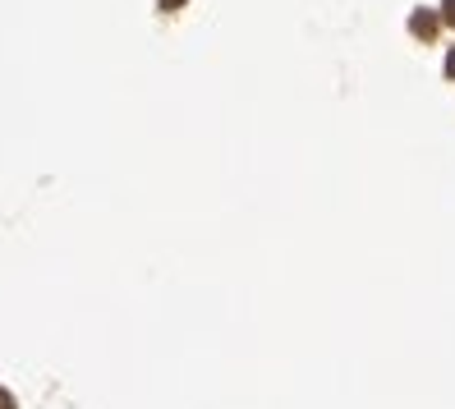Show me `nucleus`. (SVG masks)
I'll return each mask as SVG.
<instances>
[{"label": "nucleus", "instance_id": "1", "mask_svg": "<svg viewBox=\"0 0 455 409\" xmlns=\"http://www.w3.org/2000/svg\"><path fill=\"white\" fill-rule=\"evenodd\" d=\"M414 33H419V37H433V33H437V14L419 10V14H414Z\"/></svg>", "mask_w": 455, "mask_h": 409}, {"label": "nucleus", "instance_id": "2", "mask_svg": "<svg viewBox=\"0 0 455 409\" xmlns=\"http://www.w3.org/2000/svg\"><path fill=\"white\" fill-rule=\"evenodd\" d=\"M442 19H446L451 28H455V0H442Z\"/></svg>", "mask_w": 455, "mask_h": 409}, {"label": "nucleus", "instance_id": "3", "mask_svg": "<svg viewBox=\"0 0 455 409\" xmlns=\"http://www.w3.org/2000/svg\"><path fill=\"white\" fill-rule=\"evenodd\" d=\"M0 409H14V396L10 391H0Z\"/></svg>", "mask_w": 455, "mask_h": 409}, {"label": "nucleus", "instance_id": "4", "mask_svg": "<svg viewBox=\"0 0 455 409\" xmlns=\"http://www.w3.org/2000/svg\"><path fill=\"white\" fill-rule=\"evenodd\" d=\"M446 74L455 78V46H451V56H446Z\"/></svg>", "mask_w": 455, "mask_h": 409}, {"label": "nucleus", "instance_id": "5", "mask_svg": "<svg viewBox=\"0 0 455 409\" xmlns=\"http://www.w3.org/2000/svg\"><path fill=\"white\" fill-rule=\"evenodd\" d=\"M184 5V0H162V10H180Z\"/></svg>", "mask_w": 455, "mask_h": 409}]
</instances>
